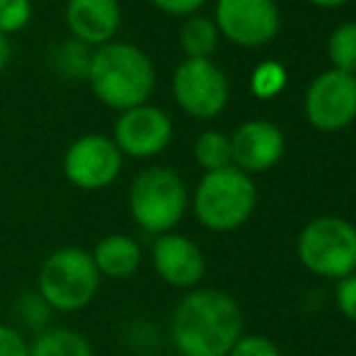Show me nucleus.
Returning <instances> with one entry per match:
<instances>
[{
  "label": "nucleus",
  "mask_w": 356,
  "mask_h": 356,
  "mask_svg": "<svg viewBox=\"0 0 356 356\" xmlns=\"http://www.w3.org/2000/svg\"><path fill=\"white\" fill-rule=\"evenodd\" d=\"M245 334L240 303L218 289H197L177 303L170 339L179 356H228Z\"/></svg>",
  "instance_id": "f257e3e1"
},
{
  "label": "nucleus",
  "mask_w": 356,
  "mask_h": 356,
  "mask_svg": "<svg viewBox=\"0 0 356 356\" xmlns=\"http://www.w3.org/2000/svg\"><path fill=\"white\" fill-rule=\"evenodd\" d=\"M85 78L95 97L119 112L145 104L155 88L153 61L129 42H109L95 49Z\"/></svg>",
  "instance_id": "f03ea898"
},
{
  "label": "nucleus",
  "mask_w": 356,
  "mask_h": 356,
  "mask_svg": "<svg viewBox=\"0 0 356 356\" xmlns=\"http://www.w3.org/2000/svg\"><path fill=\"white\" fill-rule=\"evenodd\" d=\"M257 207V187L235 165L207 172L194 192V216L204 228L228 233L245 225Z\"/></svg>",
  "instance_id": "7ed1b4c3"
},
{
  "label": "nucleus",
  "mask_w": 356,
  "mask_h": 356,
  "mask_svg": "<svg viewBox=\"0 0 356 356\" xmlns=\"http://www.w3.org/2000/svg\"><path fill=\"white\" fill-rule=\"evenodd\" d=\"M99 272L83 248H58L42 262L37 293L51 310L75 313L88 308L99 291Z\"/></svg>",
  "instance_id": "20e7f679"
},
{
  "label": "nucleus",
  "mask_w": 356,
  "mask_h": 356,
  "mask_svg": "<svg viewBox=\"0 0 356 356\" xmlns=\"http://www.w3.org/2000/svg\"><path fill=\"white\" fill-rule=\"evenodd\" d=\"M296 254L318 277L347 279L356 274V225L339 216H320L303 225L296 240Z\"/></svg>",
  "instance_id": "39448f33"
},
{
  "label": "nucleus",
  "mask_w": 356,
  "mask_h": 356,
  "mask_svg": "<svg viewBox=\"0 0 356 356\" xmlns=\"http://www.w3.org/2000/svg\"><path fill=\"white\" fill-rule=\"evenodd\" d=\"M187 187L170 168H148L131 182L129 213L134 223L150 235L172 233L187 211Z\"/></svg>",
  "instance_id": "423d86ee"
},
{
  "label": "nucleus",
  "mask_w": 356,
  "mask_h": 356,
  "mask_svg": "<svg viewBox=\"0 0 356 356\" xmlns=\"http://www.w3.org/2000/svg\"><path fill=\"white\" fill-rule=\"evenodd\" d=\"M124 168V155L117 143L102 134H85L75 138L63 155V175L83 192L112 187Z\"/></svg>",
  "instance_id": "0eeeda50"
},
{
  "label": "nucleus",
  "mask_w": 356,
  "mask_h": 356,
  "mask_svg": "<svg viewBox=\"0 0 356 356\" xmlns=\"http://www.w3.org/2000/svg\"><path fill=\"white\" fill-rule=\"evenodd\" d=\"M177 104L197 119H213L228 104V80L211 58H184L172 75Z\"/></svg>",
  "instance_id": "6e6552de"
},
{
  "label": "nucleus",
  "mask_w": 356,
  "mask_h": 356,
  "mask_svg": "<svg viewBox=\"0 0 356 356\" xmlns=\"http://www.w3.org/2000/svg\"><path fill=\"white\" fill-rule=\"evenodd\" d=\"M305 117L320 131H339L356 119V75L327 71L305 92Z\"/></svg>",
  "instance_id": "1a4fd4ad"
},
{
  "label": "nucleus",
  "mask_w": 356,
  "mask_h": 356,
  "mask_svg": "<svg viewBox=\"0 0 356 356\" xmlns=\"http://www.w3.org/2000/svg\"><path fill=\"white\" fill-rule=\"evenodd\" d=\"M279 8L274 0H218L216 27L240 47H262L279 32Z\"/></svg>",
  "instance_id": "9d476101"
},
{
  "label": "nucleus",
  "mask_w": 356,
  "mask_h": 356,
  "mask_svg": "<svg viewBox=\"0 0 356 356\" xmlns=\"http://www.w3.org/2000/svg\"><path fill=\"white\" fill-rule=\"evenodd\" d=\"M112 141L129 158H153L160 155L172 141V119L153 104L127 109L114 122Z\"/></svg>",
  "instance_id": "9b49d317"
},
{
  "label": "nucleus",
  "mask_w": 356,
  "mask_h": 356,
  "mask_svg": "<svg viewBox=\"0 0 356 356\" xmlns=\"http://www.w3.org/2000/svg\"><path fill=\"white\" fill-rule=\"evenodd\" d=\"M150 257H153V269L158 272V277L175 289H192L202 282L207 272L202 248L179 233L158 235Z\"/></svg>",
  "instance_id": "f8f14e48"
},
{
  "label": "nucleus",
  "mask_w": 356,
  "mask_h": 356,
  "mask_svg": "<svg viewBox=\"0 0 356 356\" xmlns=\"http://www.w3.org/2000/svg\"><path fill=\"white\" fill-rule=\"evenodd\" d=\"M233 163L243 172H267L284 158L286 141L277 124L248 122L230 138Z\"/></svg>",
  "instance_id": "ddd939ff"
},
{
  "label": "nucleus",
  "mask_w": 356,
  "mask_h": 356,
  "mask_svg": "<svg viewBox=\"0 0 356 356\" xmlns=\"http://www.w3.org/2000/svg\"><path fill=\"white\" fill-rule=\"evenodd\" d=\"M66 24L78 42L102 47L114 42L122 27V5L119 0H68Z\"/></svg>",
  "instance_id": "4468645a"
},
{
  "label": "nucleus",
  "mask_w": 356,
  "mask_h": 356,
  "mask_svg": "<svg viewBox=\"0 0 356 356\" xmlns=\"http://www.w3.org/2000/svg\"><path fill=\"white\" fill-rule=\"evenodd\" d=\"M90 254H92L99 277L107 279H131L143 262L141 245L122 233L104 235Z\"/></svg>",
  "instance_id": "2eb2a0df"
},
{
  "label": "nucleus",
  "mask_w": 356,
  "mask_h": 356,
  "mask_svg": "<svg viewBox=\"0 0 356 356\" xmlns=\"http://www.w3.org/2000/svg\"><path fill=\"white\" fill-rule=\"evenodd\" d=\"M29 356H95L92 344L71 327H49L29 344Z\"/></svg>",
  "instance_id": "dca6fc26"
},
{
  "label": "nucleus",
  "mask_w": 356,
  "mask_h": 356,
  "mask_svg": "<svg viewBox=\"0 0 356 356\" xmlns=\"http://www.w3.org/2000/svg\"><path fill=\"white\" fill-rule=\"evenodd\" d=\"M179 44H182L187 58H211V54L218 47V27L213 19L194 15L184 22Z\"/></svg>",
  "instance_id": "f3484780"
},
{
  "label": "nucleus",
  "mask_w": 356,
  "mask_h": 356,
  "mask_svg": "<svg viewBox=\"0 0 356 356\" xmlns=\"http://www.w3.org/2000/svg\"><path fill=\"white\" fill-rule=\"evenodd\" d=\"M194 158L207 172H216L233 165V150L230 138L220 131H204L194 143Z\"/></svg>",
  "instance_id": "a211bd4d"
},
{
  "label": "nucleus",
  "mask_w": 356,
  "mask_h": 356,
  "mask_svg": "<svg viewBox=\"0 0 356 356\" xmlns=\"http://www.w3.org/2000/svg\"><path fill=\"white\" fill-rule=\"evenodd\" d=\"M327 54L334 71L356 73V22H344L334 29L327 42Z\"/></svg>",
  "instance_id": "6ab92c4d"
},
{
  "label": "nucleus",
  "mask_w": 356,
  "mask_h": 356,
  "mask_svg": "<svg viewBox=\"0 0 356 356\" xmlns=\"http://www.w3.org/2000/svg\"><path fill=\"white\" fill-rule=\"evenodd\" d=\"M286 85V71L277 61H264L252 73V92L262 99L277 97Z\"/></svg>",
  "instance_id": "aec40b11"
},
{
  "label": "nucleus",
  "mask_w": 356,
  "mask_h": 356,
  "mask_svg": "<svg viewBox=\"0 0 356 356\" xmlns=\"http://www.w3.org/2000/svg\"><path fill=\"white\" fill-rule=\"evenodd\" d=\"M32 0H0V34H15L32 19Z\"/></svg>",
  "instance_id": "412c9836"
},
{
  "label": "nucleus",
  "mask_w": 356,
  "mask_h": 356,
  "mask_svg": "<svg viewBox=\"0 0 356 356\" xmlns=\"http://www.w3.org/2000/svg\"><path fill=\"white\" fill-rule=\"evenodd\" d=\"M228 356H282V349L264 334H243Z\"/></svg>",
  "instance_id": "4be33fe9"
},
{
  "label": "nucleus",
  "mask_w": 356,
  "mask_h": 356,
  "mask_svg": "<svg viewBox=\"0 0 356 356\" xmlns=\"http://www.w3.org/2000/svg\"><path fill=\"white\" fill-rule=\"evenodd\" d=\"M334 300H337L339 313L347 320L356 323V274L347 279H339L337 289H334Z\"/></svg>",
  "instance_id": "5701e85b"
},
{
  "label": "nucleus",
  "mask_w": 356,
  "mask_h": 356,
  "mask_svg": "<svg viewBox=\"0 0 356 356\" xmlns=\"http://www.w3.org/2000/svg\"><path fill=\"white\" fill-rule=\"evenodd\" d=\"M0 356H29V344L17 327L0 325Z\"/></svg>",
  "instance_id": "b1692460"
},
{
  "label": "nucleus",
  "mask_w": 356,
  "mask_h": 356,
  "mask_svg": "<svg viewBox=\"0 0 356 356\" xmlns=\"http://www.w3.org/2000/svg\"><path fill=\"white\" fill-rule=\"evenodd\" d=\"M150 3L168 15H194L207 0H150Z\"/></svg>",
  "instance_id": "393cba45"
},
{
  "label": "nucleus",
  "mask_w": 356,
  "mask_h": 356,
  "mask_svg": "<svg viewBox=\"0 0 356 356\" xmlns=\"http://www.w3.org/2000/svg\"><path fill=\"white\" fill-rule=\"evenodd\" d=\"M10 56H13V47H10V39L5 34H0V73L8 68Z\"/></svg>",
  "instance_id": "a878e982"
},
{
  "label": "nucleus",
  "mask_w": 356,
  "mask_h": 356,
  "mask_svg": "<svg viewBox=\"0 0 356 356\" xmlns=\"http://www.w3.org/2000/svg\"><path fill=\"white\" fill-rule=\"evenodd\" d=\"M308 3L318 5V8H342V5L352 3V0H308Z\"/></svg>",
  "instance_id": "bb28decb"
}]
</instances>
